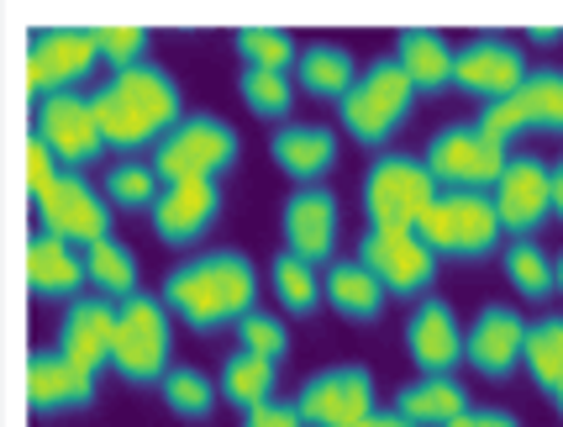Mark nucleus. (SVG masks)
Wrapping results in <instances>:
<instances>
[{"label": "nucleus", "mask_w": 563, "mask_h": 427, "mask_svg": "<svg viewBox=\"0 0 563 427\" xmlns=\"http://www.w3.org/2000/svg\"><path fill=\"white\" fill-rule=\"evenodd\" d=\"M158 302L169 306V317H179V322L196 327V332L238 327V317L258 306V270L238 249L200 253V259L174 264L169 275H164Z\"/></svg>", "instance_id": "f257e3e1"}, {"label": "nucleus", "mask_w": 563, "mask_h": 427, "mask_svg": "<svg viewBox=\"0 0 563 427\" xmlns=\"http://www.w3.org/2000/svg\"><path fill=\"white\" fill-rule=\"evenodd\" d=\"M279 227H285V253L306 259V264H327L338 253V196L327 185H295L285 211H279Z\"/></svg>", "instance_id": "dca6fc26"}, {"label": "nucleus", "mask_w": 563, "mask_h": 427, "mask_svg": "<svg viewBox=\"0 0 563 427\" xmlns=\"http://www.w3.org/2000/svg\"><path fill=\"white\" fill-rule=\"evenodd\" d=\"M238 90H243V106L264 122H285L295 106V85L290 75H274V69H243L238 75Z\"/></svg>", "instance_id": "e433bc0d"}, {"label": "nucleus", "mask_w": 563, "mask_h": 427, "mask_svg": "<svg viewBox=\"0 0 563 427\" xmlns=\"http://www.w3.org/2000/svg\"><path fill=\"white\" fill-rule=\"evenodd\" d=\"M243 427H306V423H300L295 402H264L253 412H243Z\"/></svg>", "instance_id": "a19ab883"}, {"label": "nucleus", "mask_w": 563, "mask_h": 427, "mask_svg": "<svg viewBox=\"0 0 563 427\" xmlns=\"http://www.w3.org/2000/svg\"><path fill=\"white\" fill-rule=\"evenodd\" d=\"M158 396L169 406L174 417H185V423H206L211 417V406H217V380L196 370V364H169L164 380H158Z\"/></svg>", "instance_id": "7c9ffc66"}, {"label": "nucleus", "mask_w": 563, "mask_h": 427, "mask_svg": "<svg viewBox=\"0 0 563 427\" xmlns=\"http://www.w3.org/2000/svg\"><path fill=\"white\" fill-rule=\"evenodd\" d=\"M527 37H532V43H563V26H532Z\"/></svg>", "instance_id": "a18cd8bd"}, {"label": "nucleus", "mask_w": 563, "mask_h": 427, "mask_svg": "<svg viewBox=\"0 0 563 427\" xmlns=\"http://www.w3.org/2000/svg\"><path fill=\"white\" fill-rule=\"evenodd\" d=\"M500 264H506V280L527 302H548L553 296V253L542 249L538 238H511Z\"/></svg>", "instance_id": "72a5a7b5"}, {"label": "nucleus", "mask_w": 563, "mask_h": 427, "mask_svg": "<svg viewBox=\"0 0 563 427\" xmlns=\"http://www.w3.org/2000/svg\"><path fill=\"white\" fill-rule=\"evenodd\" d=\"M417 232L438 259H464V264L490 259L506 238L490 190H438V201L421 211Z\"/></svg>", "instance_id": "7ed1b4c3"}, {"label": "nucleus", "mask_w": 563, "mask_h": 427, "mask_svg": "<svg viewBox=\"0 0 563 427\" xmlns=\"http://www.w3.org/2000/svg\"><path fill=\"white\" fill-rule=\"evenodd\" d=\"M358 264L385 285V296H400V302L427 296V291L438 285V270H442V259L421 243L417 227H364Z\"/></svg>", "instance_id": "6e6552de"}, {"label": "nucleus", "mask_w": 563, "mask_h": 427, "mask_svg": "<svg viewBox=\"0 0 563 427\" xmlns=\"http://www.w3.org/2000/svg\"><path fill=\"white\" fill-rule=\"evenodd\" d=\"M238 53H243V69H274V75H290V64L300 58L295 37L285 26H238Z\"/></svg>", "instance_id": "f704fd0d"}, {"label": "nucleus", "mask_w": 563, "mask_h": 427, "mask_svg": "<svg viewBox=\"0 0 563 427\" xmlns=\"http://www.w3.org/2000/svg\"><path fill=\"white\" fill-rule=\"evenodd\" d=\"M490 201L511 238H538V227L553 217V164L538 153H511L495 179Z\"/></svg>", "instance_id": "ddd939ff"}, {"label": "nucleus", "mask_w": 563, "mask_h": 427, "mask_svg": "<svg viewBox=\"0 0 563 427\" xmlns=\"http://www.w3.org/2000/svg\"><path fill=\"white\" fill-rule=\"evenodd\" d=\"M90 32H96L100 64H111V75L147 64V26H90Z\"/></svg>", "instance_id": "58836bf2"}, {"label": "nucleus", "mask_w": 563, "mask_h": 427, "mask_svg": "<svg viewBox=\"0 0 563 427\" xmlns=\"http://www.w3.org/2000/svg\"><path fill=\"white\" fill-rule=\"evenodd\" d=\"M448 427H521V417L506 412V406H464Z\"/></svg>", "instance_id": "79ce46f5"}, {"label": "nucleus", "mask_w": 563, "mask_h": 427, "mask_svg": "<svg viewBox=\"0 0 563 427\" xmlns=\"http://www.w3.org/2000/svg\"><path fill=\"white\" fill-rule=\"evenodd\" d=\"M169 349H174V332H169V306L158 296H126L117 302V338H111V370L126 380V385H158L164 370H169Z\"/></svg>", "instance_id": "423d86ee"}, {"label": "nucleus", "mask_w": 563, "mask_h": 427, "mask_svg": "<svg viewBox=\"0 0 563 427\" xmlns=\"http://www.w3.org/2000/svg\"><path fill=\"white\" fill-rule=\"evenodd\" d=\"M32 206H37V232H53L74 249L111 238V206L85 175H58Z\"/></svg>", "instance_id": "f8f14e48"}, {"label": "nucleus", "mask_w": 563, "mask_h": 427, "mask_svg": "<svg viewBox=\"0 0 563 427\" xmlns=\"http://www.w3.org/2000/svg\"><path fill=\"white\" fill-rule=\"evenodd\" d=\"M553 291H563V253H553Z\"/></svg>", "instance_id": "49530a36"}, {"label": "nucleus", "mask_w": 563, "mask_h": 427, "mask_svg": "<svg viewBox=\"0 0 563 427\" xmlns=\"http://www.w3.org/2000/svg\"><path fill=\"white\" fill-rule=\"evenodd\" d=\"M158 190H164V179L153 175V164L147 158H122L111 175H106V206H122V211H153L158 201Z\"/></svg>", "instance_id": "c9c22d12"}, {"label": "nucleus", "mask_w": 563, "mask_h": 427, "mask_svg": "<svg viewBox=\"0 0 563 427\" xmlns=\"http://www.w3.org/2000/svg\"><path fill=\"white\" fill-rule=\"evenodd\" d=\"M353 427H411V423H406V417H400L395 406H390V412H379V406H374V412H368L364 423H353Z\"/></svg>", "instance_id": "37998d69"}, {"label": "nucleus", "mask_w": 563, "mask_h": 427, "mask_svg": "<svg viewBox=\"0 0 563 427\" xmlns=\"http://www.w3.org/2000/svg\"><path fill=\"white\" fill-rule=\"evenodd\" d=\"M90 106H96L106 149H122L126 158H137L143 149H153V143L185 117L179 85H174V75L164 64H153V58H147V64H132L122 75H111L96 96H90Z\"/></svg>", "instance_id": "f03ea898"}, {"label": "nucleus", "mask_w": 563, "mask_h": 427, "mask_svg": "<svg viewBox=\"0 0 563 427\" xmlns=\"http://www.w3.org/2000/svg\"><path fill=\"white\" fill-rule=\"evenodd\" d=\"M269 285L279 306L290 311V317H317L321 311V275L317 264H306V259H295V253H279L269 264Z\"/></svg>", "instance_id": "2f4dec72"}, {"label": "nucleus", "mask_w": 563, "mask_h": 427, "mask_svg": "<svg viewBox=\"0 0 563 427\" xmlns=\"http://www.w3.org/2000/svg\"><path fill=\"white\" fill-rule=\"evenodd\" d=\"M321 302L332 306L343 322H379L385 317V285L368 275L358 259H338V264H327V275H321Z\"/></svg>", "instance_id": "393cba45"}, {"label": "nucleus", "mask_w": 563, "mask_h": 427, "mask_svg": "<svg viewBox=\"0 0 563 427\" xmlns=\"http://www.w3.org/2000/svg\"><path fill=\"white\" fill-rule=\"evenodd\" d=\"M26 285H32V296L74 302L85 291V253L64 238H53V232H37L26 243Z\"/></svg>", "instance_id": "5701e85b"}, {"label": "nucleus", "mask_w": 563, "mask_h": 427, "mask_svg": "<svg viewBox=\"0 0 563 427\" xmlns=\"http://www.w3.org/2000/svg\"><path fill=\"white\" fill-rule=\"evenodd\" d=\"M96 64L100 53L90 26H37L26 37V90H32V101L85 85L96 75Z\"/></svg>", "instance_id": "9d476101"}, {"label": "nucleus", "mask_w": 563, "mask_h": 427, "mask_svg": "<svg viewBox=\"0 0 563 427\" xmlns=\"http://www.w3.org/2000/svg\"><path fill=\"white\" fill-rule=\"evenodd\" d=\"M269 153L279 164V175H290L295 185H321L332 175V164H338V138L321 122H290L274 132Z\"/></svg>", "instance_id": "4be33fe9"}, {"label": "nucleus", "mask_w": 563, "mask_h": 427, "mask_svg": "<svg viewBox=\"0 0 563 427\" xmlns=\"http://www.w3.org/2000/svg\"><path fill=\"white\" fill-rule=\"evenodd\" d=\"M553 217L563 222V158L553 164Z\"/></svg>", "instance_id": "c03bdc74"}, {"label": "nucleus", "mask_w": 563, "mask_h": 427, "mask_svg": "<svg viewBox=\"0 0 563 427\" xmlns=\"http://www.w3.org/2000/svg\"><path fill=\"white\" fill-rule=\"evenodd\" d=\"M438 201V179L417 153H379L364 175L368 227H417L421 211Z\"/></svg>", "instance_id": "0eeeda50"}, {"label": "nucleus", "mask_w": 563, "mask_h": 427, "mask_svg": "<svg viewBox=\"0 0 563 427\" xmlns=\"http://www.w3.org/2000/svg\"><path fill=\"white\" fill-rule=\"evenodd\" d=\"M100 375L90 370H79L69 364L64 353H32V364H26V402L32 412H85V406H96V385Z\"/></svg>", "instance_id": "412c9836"}, {"label": "nucleus", "mask_w": 563, "mask_h": 427, "mask_svg": "<svg viewBox=\"0 0 563 427\" xmlns=\"http://www.w3.org/2000/svg\"><path fill=\"white\" fill-rule=\"evenodd\" d=\"M527 79V58L506 32H474L464 48H453V85L474 101H506Z\"/></svg>", "instance_id": "2eb2a0df"}, {"label": "nucleus", "mask_w": 563, "mask_h": 427, "mask_svg": "<svg viewBox=\"0 0 563 427\" xmlns=\"http://www.w3.org/2000/svg\"><path fill=\"white\" fill-rule=\"evenodd\" d=\"M395 64H400V75L411 79L417 96H438V90L453 85V43L442 37L438 26H400Z\"/></svg>", "instance_id": "b1692460"}, {"label": "nucleus", "mask_w": 563, "mask_h": 427, "mask_svg": "<svg viewBox=\"0 0 563 427\" xmlns=\"http://www.w3.org/2000/svg\"><path fill=\"white\" fill-rule=\"evenodd\" d=\"M295 75H300V90H306V96L343 101L347 90H353V79H358V64H353V53L338 48V43H317V48H306L295 58Z\"/></svg>", "instance_id": "cd10ccee"}, {"label": "nucleus", "mask_w": 563, "mask_h": 427, "mask_svg": "<svg viewBox=\"0 0 563 427\" xmlns=\"http://www.w3.org/2000/svg\"><path fill=\"white\" fill-rule=\"evenodd\" d=\"M295 412L306 427H353L374 412V375L364 364H327L295 391Z\"/></svg>", "instance_id": "4468645a"}, {"label": "nucleus", "mask_w": 563, "mask_h": 427, "mask_svg": "<svg viewBox=\"0 0 563 427\" xmlns=\"http://www.w3.org/2000/svg\"><path fill=\"white\" fill-rule=\"evenodd\" d=\"M32 138L58 158V169H64V175H79L85 164H96L100 153H106L96 106H90V96H79V90L43 96L37 111H32Z\"/></svg>", "instance_id": "9b49d317"}, {"label": "nucleus", "mask_w": 563, "mask_h": 427, "mask_svg": "<svg viewBox=\"0 0 563 427\" xmlns=\"http://www.w3.org/2000/svg\"><path fill=\"white\" fill-rule=\"evenodd\" d=\"M274 385H279V364L258 359V353H243V349L221 364V380H217V391L238 412H253V406L274 402Z\"/></svg>", "instance_id": "c85d7f7f"}, {"label": "nucleus", "mask_w": 563, "mask_h": 427, "mask_svg": "<svg viewBox=\"0 0 563 427\" xmlns=\"http://www.w3.org/2000/svg\"><path fill=\"white\" fill-rule=\"evenodd\" d=\"M79 253H85V285H96V296H106V302L137 296V253L126 249L117 232Z\"/></svg>", "instance_id": "bb28decb"}, {"label": "nucleus", "mask_w": 563, "mask_h": 427, "mask_svg": "<svg viewBox=\"0 0 563 427\" xmlns=\"http://www.w3.org/2000/svg\"><path fill=\"white\" fill-rule=\"evenodd\" d=\"M238 343H243V353H258V359H269V364H285V359H290V332H285V322H279L274 311H264V306H253V311L238 317Z\"/></svg>", "instance_id": "4c0bfd02"}, {"label": "nucleus", "mask_w": 563, "mask_h": 427, "mask_svg": "<svg viewBox=\"0 0 563 427\" xmlns=\"http://www.w3.org/2000/svg\"><path fill=\"white\" fill-rule=\"evenodd\" d=\"M411 106H417V90H411V79L400 75V64L395 58H374L368 69H358L353 90L338 101V117H343L353 143L385 149L400 132V122L411 117Z\"/></svg>", "instance_id": "39448f33"}, {"label": "nucleus", "mask_w": 563, "mask_h": 427, "mask_svg": "<svg viewBox=\"0 0 563 427\" xmlns=\"http://www.w3.org/2000/svg\"><path fill=\"white\" fill-rule=\"evenodd\" d=\"M527 349V317L516 306H485L464 332V359L485 380H506Z\"/></svg>", "instance_id": "aec40b11"}, {"label": "nucleus", "mask_w": 563, "mask_h": 427, "mask_svg": "<svg viewBox=\"0 0 563 427\" xmlns=\"http://www.w3.org/2000/svg\"><path fill=\"white\" fill-rule=\"evenodd\" d=\"M516 106L527 117V132H563V69H527Z\"/></svg>", "instance_id": "473e14b6"}, {"label": "nucleus", "mask_w": 563, "mask_h": 427, "mask_svg": "<svg viewBox=\"0 0 563 427\" xmlns=\"http://www.w3.org/2000/svg\"><path fill=\"white\" fill-rule=\"evenodd\" d=\"M553 406H559V412H563V385H559V391H553Z\"/></svg>", "instance_id": "de8ad7c7"}, {"label": "nucleus", "mask_w": 563, "mask_h": 427, "mask_svg": "<svg viewBox=\"0 0 563 427\" xmlns=\"http://www.w3.org/2000/svg\"><path fill=\"white\" fill-rule=\"evenodd\" d=\"M221 217V179H174L153 201V232L169 249H190L200 243Z\"/></svg>", "instance_id": "f3484780"}, {"label": "nucleus", "mask_w": 563, "mask_h": 427, "mask_svg": "<svg viewBox=\"0 0 563 427\" xmlns=\"http://www.w3.org/2000/svg\"><path fill=\"white\" fill-rule=\"evenodd\" d=\"M243 153V138L238 127L211 117V111H196V117H179V122L153 143V175L174 185V179H221Z\"/></svg>", "instance_id": "20e7f679"}, {"label": "nucleus", "mask_w": 563, "mask_h": 427, "mask_svg": "<svg viewBox=\"0 0 563 427\" xmlns=\"http://www.w3.org/2000/svg\"><path fill=\"white\" fill-rule=\"evenodd\" d=\"M111 338H117V302L106 296H74L64 306V322H58V353L100 375L111 364Z\"/></svg>", "instance_id": "6ab92c4d"}, {"label": "nucleus", "mask_w": 563, "mask_h": 427, "mask_svg": "<svg viewBox=\"0 0 563 427\" xmlns=\"http://www.w3.org/2000/svg\"><path fill=\"white\" fill-rule=\"evenodd\" d=\"M527 375L538 380V391L553 402V391L563 385V317L548 311L538 322H527V349H521Z\"/></svg>", "instance_id": "c756f323"}, {"label": "nucleus", "mask_w": 563, "mask_h": 427, "mask_svg": "<svg viewBox=\"0 0 563 427\" xmlns=\"http://www.w3.org/2000/svg\"><path fill=\"white\" fill-rule=\"evenodd\" d=\"M406 353L421 375H453L464 364V327L453 317V306L427 296L417 311L406 317Z\"/></svg>", "instance_id": "a211bd4d"}, {"label": "nucleus", "mask_w": 563, "mask_h": 427, "mask_svg": "<svg viewBox=\"0 0 563 427\" xmlns=\"http://www.w3.org/2000/svg\"><path fill=\"white\" fill-rule=\"evenodd\" d=\"M506 158H511V153L500 149L479 122H453L432 138V149H427L421 164L432 169L438 190H495Z\"/></svg>", "instance_id": "1a4fd4ad"}, {"label": "nucleus", "mask_w": 563, "mask_h": 427, "mask_svg": "<svg viewBox=\"0 0 563 427\" xmlns=\"http://www.w3.org/2000/svg\"><path fill=\"white\" fill-rule=\"evenodd\" d=\"M468 406V391L453 375H417L411 385H400L395 412L411 427H448Z\"/></svg>", "instance_id": "a878e982"}, {"label": "nucleus", "mask_w": 563, "mask_h": 427, "mask_svg": "<svg viewBox=\"0 0 563 427\" xmlns=\"http://www.w3.org/2000/svg\"><path fill=\"white\" fill-rule=\"evenodd\" d=\"M58 175H64V169H58V158H53L37 138H32V143H26V190H32V201H37V196H43Z\"/></svg>", "instance_id": "ea45409f"}]
</instances>
